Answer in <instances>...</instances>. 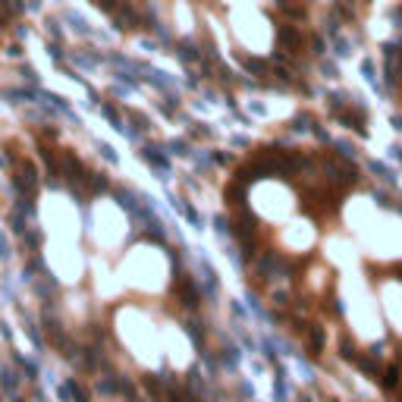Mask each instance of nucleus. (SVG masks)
<instances>
[{
  "label": "nucleus",
  "instance_id": "1",
  "mask_svg": "<svg viewBox=\"0 0 402 402\" xmlns=\"http://www.w3.org/2000/svg\"><path fill=\"white\" fill-rule=\"evenodd\" d=\"M173 289H176V299H179L182 308L192 311V308H198V305H201V286H198V283L188 277V274H179V270H176Z\"/></svg>",
  "mask_w": 402,
  "mask_h": 402
},
{
  "label": "nucleus",
  "instance_id": "2",
  "mask_svg": "<svg viewBox=\"0 0 402 402\" xmlns=\"http://www.w3.org/2000/svg\"><path fill=\"white\" fill-rule=\"evenodd\" d=\"M35 185H38V170H35V163H19V176H16V188L19 192H26L32 195L35 192Z\"/></svg>",
  "mask_w": 402,
  "mask_h": 402
},
{
  "label": "nucleus",
  "instance_id": "3",
  "mask_svg": "<svg viewBox=\"0 0 402 402\" xmlns=\"http://www.w3.org/2000/svg\"><path fill=\"white\" fill-rule=\"evenodd\" d=\"M198 286H201V295H208V299H214L217 295V274L211 270L208 264L201 267V280H198Z\"/></svg>",
  "mask_w": 402,
  "mask_h": 402
},
{
  "label": "nucleus",
  "instance_id": "4",
  "mask_svg": "<svg viewBox=\"0 0 402 402\" xmlns=\"http://www.w3.org/2000/svg\"><path fill=\"white\" fill-rule=\"evenodd\" d=\"M141 157H145V160L151 163V167H157L160 173H167V157L160 154V148H157V145H148L145 151H141Z\"/></svg>",
  "mask_w": 402,
  "mask_h": 402
},
{
  "label": "nucleus",
  "instance_id": "5",
  "mask_svg": "<svg viewBox=\"0 0 402 402\" xmlns=\"http://www.w3.org/2000/svg\"><path fill=\"white\" fill-rule=\"evenodd\" d=\"M98 393H104V396H113V393H120V377H113V374L101 377V380H98Z\"/></svg>",
  "mask_w": 402,
  "mask_h": 402
},
{
  "label": "nucleus",
  "instance_id": "6",
  "mask_svg": "<svg viewBox=\"0 0 402 402\" xmlns=\"http://www.w3.org/2000/svg\"><path fill=\"white\" fill-rule=\"evenodd\" d=\"M141 383H145V389H148L154 399L163 396V380H160V374H145V380H141Z\"/></svg>",
  "mask_w": 402,
  "mask_h": 402
},
{
  "label": "nucleus",
  "instance_id": "7",
  "mask_svg": "<svg viewBox=\"0 0 402 402\" xmlns=\"http://www.w3.org/2000/svg\"><path fill=\"white\" fill-rule=\"evenodd\" d=\"M324 339H327V336H324V327L311 324V327H308V346H311L314 352H321V349H324Z\"/></svg>",
  "mask_w": 402,
  "mask_h": 402
},
{
  "label": "nucleus",
  "instance_id": "8",
  "mask_svg": "<svg viewBox=\"0 0 402 402\" xmlns=\"http://www.w3.org/2000/svg\"><path fill=\"white\" fill-rule=\"evenodd\" d=\"M185 333H188V339H192L195 346H201V342H205V324L188 321V324H185Z\"/></svg>",
  "mask_w": 402,
  "mask_h": 402
},
{
  "label": "nucleus",
  "instance_id": "9",
  "mask_svg": "<svg viewBox=\"0 0 402 402\" xmlns=\"http://www.w3.org/2000/svg\"><path fill=\"white\" fill-rule=\"evenodd\" d=\"M16 374L13 371H10V368H4V371H0V386H4L7 389V393H16Z\"/></svg>",
  "mask_w": 402,
  "mask_h": 402
},
{
  "label": "nucleus",
  "instance_id": "10",
  "mask_svg": "<svg viewBox=\"0 0 402 402\" xmlns=\"http://www.w3.org/2000/svg\"><path fill=\"white\" fill-rule=\"evenodd\" d=\"M396 383H399V371H396V368H383V371H380V386L393 389Z\"/></svg>",
  "mask_w": 402,
  "mask_h": 402
},
{
  "label": "nucleus",
  "instance_id": "11",
  "mask_svg": "<svg viewBox=\"0 0 402 402\" xmlns=\"http://www.w3.org/2000/svg\"><path fill=\"white\" fill-rule=\"evenodd\" d=\"M188 393H205V380H201L198 368H192V371H188Z\"/></svg>",
  "mask_w": 402,
  "mask_h": 402
},
{
  "label": "nucleus",
  "instance_id": "12",
  "mask_svg": "<svg viewBox=\"0 0 402 402\" xmlns=\"http://www.w3.org/2000/svg\"><path fill=\"white\" fill-rule=\"evenodd\" d=\"M26 333H29V339H32V342H35L38 349L44 346V339H41V333H38V327H35V321H32L29 314H26Z\"/></svg>",
  "mask_w": 402,
  "mask_h": 402
},
{
  "label": "nucleus",
  "instance_id": "13",
  "mask_svg": "<svg viewBox=\"0 0 402 402\" xmlns=\"http://www.w3.org/2000/svg\"><path fill=\"white\" fill-rule=\"evenodd\" d=\"M220 361L227 364V368H236V364H239V352H236L233 346H227V349H223V355H220Z\"/></svg>",
  "mask_w": 402,
  "mask_h": 402
},
{
  "label": "nucleus",
  "instance_id": "14",
  "mask_svg": "<svg viewBox=\"0 0 402 402\" xmlns=\"http://www.w3.org/2000/svg\"><path fill=\"white\" fill-rule=\"evenodd\" d=\"M66 386H69V393H73V399H76V402H88V393L82 389V383H79V380H69Z\"/></svg>",
  "mask_w": 402,
  "mask_h": 402
},
{
  "label": "nucleus",
  "instance_id": "15",
  "mask_svg": "<svg viewBox=\"0 0 402 402\" xmlns=\"http://www.w3.org/2000/svg\"><path fill=\"white\" fill-rule=\"evenodd\" d=\"M355 364L364 371V374H380V368H377V361H374V355L371 358H355Z\"/></svg>",
  "mask_w": 402,
  "mask_h": 402
},
{
  "label": "nucleus",
  "instance_id": "16",
  "mask_svg": "<svg viewBox=\"0 0 402 402\" xmlns=\"http://www.w3.org/2000/svg\"><path fill=\"white\" fill-rule=\"evenodd\" d=\"M339 355H342V358H355V346L349 342V336H342V342H339Z\"/></svg>",
  "mask_w": 402,
  "mask_h": 402
},
{
  "label": "nucleus",
  "instance_id": "17",
  "mask_svg": "<svg viewBox=\"0 0 402 402\" xmlns=\"http://www.w3.org/2000/svg\"><path fill=\"white\" fill-rule=\"evenodd\" d=\"M16 361H19V364H22V371H26V374H29V377H35V374H38V364H35V361H32V358H26V355H19V358H16Z\"/></svg>",
  "mask_w": 402,
  "mask_h": 402
},
{
  "label": "nucleus",
  "instance_id": "18",
  "mask_svg": "<svg viewBox=\"0 0 402 402\" xmlns=\"http://www.w3.org/2000/svg\"><path fill=\"white\" fill-rule=\"evenodd\" d=\"M26 245L29 248H38L41 245V233L38 230H26Z\"/></svg>",
  "mask_w": 402,
  "mask_h": 402
},
{
  "label": "nucleus",
  "instance_id": "19",
  "mask_svg": "<svg viewBox=\"0 0 402 402\" xmlns=\"http://www.w3.org/2000/svg\"><path fill=\"white\" fill-rule=\"evenodd\" d=\"M10 255H13V252H10V242H7V236L0 233V258H4V261H10Z\"/></svg>",
  "mask_w": 402,
  "mask_h": 402
},
{
  "label": "nucleus",
  "instance_id": "20",
  "mask_svg": "<svg viewBox=\"0 0 402 402\" xmlns=\"http://www.w3.org/2000/svg\"><path fill=\"white\" fill-rule=\"evenodd\" d=\"M170 154H188V151H185V141H173V145H170Z\"/></svg>",
  "mask_w": 402,
  "mask_h": 402
},
{
  "label": "nucleus",
  "instance_id": "21",
  "mask_svg": "<svg viewBox=\"0 0 402 402\" xmlns=\"http://www.w3.org/2000/svg\"><path fill=\"white\" fill-rule=\"evenodd\" d=\"M98 7H104V10H116V0H94Z\"/></svg>",
  "mask_w": 402,
  "mask_h": 402
},
{
  "label": "nucleus",
  "instance_id": "22",
  "mask_svg": "<svg viewBox=\"0 0 402 402\" xmlns=\"http://www.w3.org/2000/svg\"><path fill=\"white\" fill-rule=\"evenodd\" d=\"M101 151H104V157H107V160H116V154H113L110 145H101Z\"/></svg>",
  "mask_w": 402,
  "mask_h": 402
},
{
  "label": "nucleus",
  "instance_id": "23",
  "mask_svg": "<svg viewBox=\"0 0 402 402\" xmlns=\"http://www.w3.org/2000/svg\"><path fill=\"white\" fill-rule=\"evenodd\" d=\"M371 355H374V358H380V355H383V342H377V346L371 349Z\"/></svg>",
  "mask_w": 402,
  "mask_h": 402
},
{
  "label": "nucleus",
  "instance_id": "24",
  "mask_svg": "<svg viewBox=\"0 0 402 402\" xmlns=\"http://www.w3.org/2000/svg\"><path fill=\"white\" fill-rule=\"evenodd\" d=\"M16 402H22V399H16Z\"/></svg>",
  "mask_w": 402,
  "mask_h": 402
}]
</instances>
